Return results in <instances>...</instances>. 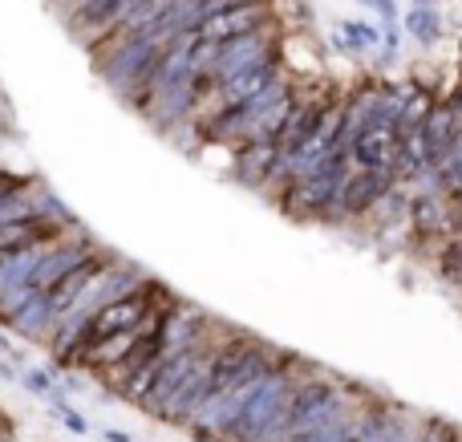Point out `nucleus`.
Instances as JSON below:
<instances>
[{
    "label": "nucleus",
    "mask_w": 462,
    "mask_h": 442,
    "mask_svg": "<svg viewBox=\"0 0 462 442\" xmlns=\"http://www.w3.org/2000/svg\"><path fill=\"white\" fill-rule=\"evenodd\" d=\"M24 386H29L32 394H45V390H49V378H41V373H29V378H24Z\"/></svg>",
    "instance_id": "2"
},
{
    "label": "nucleus",
    "mask_w": 462,
    "mask_h": 442,
    "mask_svg": "<svg viewBox=\"0 0 462 442\" xmlns=\"http://www.w3.org/2000/svg\"><path fill=\"white\" fill-rule=\"evenodd\" d=\"M53 414H57V419H61V422H65V427H69V430H78V435H81V430H86V422H81V419H78V414H73V410H65V406H53Z\"/></svg>",
    "instance_id": "1"
},
{
    "label": "nucleus",
    "mask_w": 462,
    "mask_h": 442,
    "mask_svg": "<svg viewBox=\"0 0 462 442\" xmlns=\"http://www.w3.org/2000/svg\"><path fill=\"white\" fill-rule=\"evenodd\" d=\"M106 442H130V435H122V430H106Z\"/></svg>",
    "instance_id": "3"
}]
</instances>
